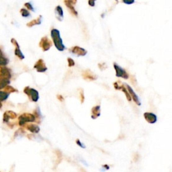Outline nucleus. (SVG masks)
Segmentation results:
<instances>
[{
  "instance_id": "33",
  "label": "nucleus",
  "mask_w": 172,
  "mask_h": 172,
  "mask_svg": "<svg viewBox=\"0 0 172 172\" xmlns=\"http://www.w3.org/2000/svg\"><path fill=\"white\" fill-rule=\"evenodd\" d=\"M3 55V52H2V51L0 49V56H2Z\"/></svg>"
},
{
  "instance_id": "18",
  "label": "nucleus",
  "mask_w": 172,
  "mask_h": 172,
  "mask_svg": "<svg viewBox=\"0 0 172 172\" xmlns=\"http://www.w3.org/2000/svg\"><path fill=\"white\" fill-rule=\"evenodd\" d=\"M100 106H96L92 108V118L96 119L100 116Z\"/></svg>"
},
{
  "instance_id": "34",
  "label": "nucleus",
  "mask_w": 172,
  "mask_h": 172,
  "mask_svg": "<svg viewBox=\"0 0 172 172\" xmlns=\"http://www.w3.org/2000/svg\"><path fill=\"white\" fill-rule=\"evenodd\" d=\"M2 102H0V108H2Z\"/></svg>"
},
{
  "instance_id": "5",
  "label": "nucleus",
  "mask_w": 172,
  "mask_h": 172,
  "mask_svg": "<svg viewBox=\"0 0 172 172\" xmlns=\"http://www.w3.org/2000/svg\"><path fill=\"white\" fill-rule=\"evenodd\" d=\"M52 43L47 36H44L40 40L39 43V47L42 48L43 51H47L52 47Z\"/></svg>"
},
{
  "instance_id": "29",
  "label": "nucleus",
  "mask_w": 172,
  "mask_h": 172,
  "mask_svg": "<svg viewBox=\"0 0 172 172\" xmlns=\"http://www.w3.org/2000/svg\"><path fill=\"white\" fill-rule=\"evenodd\" d=\"M76 143H77V145H79V147H81V148H83V149H85V145L83 144L82 143H81V142L79 141V139H77V140H76Z\"/></svg>"
},
{
  "instance_id": "26",
  "label": "nucleus",
  "mask_w": 172,
  "mask_h": 172,
  "mask_svg": "<svg viewBox=\"0 0 172 172\" xmlns=\"http://www.w3.org/2000/svg\"><path fill=\"white\" fill-rule=\"evenodd\" d=\"M24 6H25L26 7H27V9L28 10H30V11H34V10L33 6H32V4L30 3H29V2H27V3H24Z\"/></svg>"
},
{
  "instance_id": "1",
  "label": "nucleus",
  "mask_w": 172,
  "mask_h": 172,
  "mask_svg": "<svg viewBox=\"0 0 172 172\" xmlns=\"http://www.w3.org/2000/svg\"><path fill=\"white\" fill-rule=\"evenodd\" d=\"M51 36L57 50L59 51H63L65 49V46L63 44L62 38L61 37L59 30L56 29V28H53L51 32Z\"/></svg>"
},
{
  "instance_id": "8",
  "label": "nucleus",
  "mask_w": 172,
  "mask_h": 172,
  "mask_svg": "<svg viewBox=\"0 0 172 172\" xmlns=\"http://www.w3.org/2000/svg\"><path fill=\"white\" fill-rule=\"evenodd\" d=\"M34 68L36 69L37 72L39 73H44L45 71H47L48 69L44 60L42 59H40L39 60L36 61V63L34 64Z\"/></svg>"
},
{
  "instance_id": "20",
  "label": "nucleus",
  "mask_w": 172,
  "mask_h": 172,
  "mask_svg": "<svg viewBox=\"0 0 172 172\" xmlns=\"http://www.w3.org/2000/svg\"><path fill=\"white\" fill-rule=\"evenodd\" d=\"M120 89L122 90V92H123L125 93L126 97V99H127V100H128L129 102H130L131 100H132V99H131V97H130V94H129V92H128L127 89H126V88L124 87V85L123 84H122V85H121Z\"/></svg>"
},
{
  "instance_id": "25",
  "label": "nucleus",
  "mask_w": 172,
  "mask_h": 172,
  "mask_svg": "<svg viewBox=\"0 0 172 172\" xmlns=\"http://www.w3.org/2000/svg\"><path fill=\"white\" fill-rule=\"evenodd\" d=\"M67 62H68V66L69 67H71L75 66V63L74 60H73L71 58H70V57H69V58H67Z\"/></svg>"
},
{
  "instance_id": "23",
  "label": "nucleus",
  "mask_w": 172,
  "mask_h": 172,
  "mask_svg": "<svg viewBox=\"0 0 172 172\" xmlns=\"http://www.w3.org/2000/svg\"><path fill=\"white\" fill-rule=\"evenodd\" d=\"M9 63L8 60L6 57H4L3 55L0 56V66H6Z\"/></svg>"
},
{
  "instance_id": "9",
  "label": "nucleus",
  "mask_w": 172,
  "mask_h": 172,
  "mask_svg": "<svg viewBox=\"0 0 172 172\" xmlns=\"http://www.w3.org/2000/svg\"><path fill=\"white\" fill-rule=\"evenodd\" d=\"M11 43H12V44L14 45L15 47H16L15 51H14L15 55L17 56L18 58L20 59H21V60H22V59H24V58H25V57H24V55H23L22 52L21 51V50H20L19 44L17 42V40H16L15 38H11Z\"/></svg>"
},
{
  "instance_id": "19",
  "label": "nucleus",
  "mask_w": 172,
  "mask_h": 172,
  "mask_svg": "<svg viewBox=\"0 0 172 172\" xmlns=\"http://www.w3.org/2000/svg\"><path fill=\"white\" fill-rule=\"evenodd\" d=\"M10 81L9 79L6 78H0V89H2L9 85Z\"/></svg>"
},
{
  "instance_id": "22",
  "label": "nucleus",
  "mask_w": 172,
  "mask_h": 172,
  "mask_svg": "<svg viewBox=\"0 0 172 172\" xmlns=\"http://www.w3.org/2000/svg\"><path fill=\"white\" fill-rule=\"evenodd\" d=\"M9 96L10 94L6 93V92L0 91V102L6 100L8 98V97H9Z\"/></svg>"
},
{
  "instance_id": "28",
  "label": "nucleus",
  "mask_w": 172,
  "mask_h": 172,
  "mask_svg": "<svg viewBox=\"0 0 172 172\" xmlns=\"http://www.w3.org/2000/svg\"><path fill=\"white\" fill-rule=\"evenodd\" d=\"M135 0H122V2L126 4V5H131L134 3Z\"/></svg>"
},
{
  "instance_id": "31",
  "label": "nucleus",
  "mask_w": 172,
  "mask_h": 172,
  "mask_svg": "<svg viewBox=\"0 0 172 172\" xmlns=\"http://www.w3.org/2000/svg\"><path fill=\"white\" fill-rule=\"evenodd\" d=\"M57 99H58L59 100H60L61 102H63L64 100L63 97L62 96H61V95H57Z\"/></svg>"
},
{
  "instance_id": "21",
  "label": "nucleus",
  "mask_w": 172,
  "mask_h": 172,
  "mask_svg": "<svg viewBox=\"0 0 172 172\" xmlns=\"http://www.w3.org/2000/svg\"><path fill=\"white\" fill-rule=\"evenodd\" d=\"M4 92H6L7 93H10L18 92V90L15 89L14 88L11 87L10 85H7L6 87L4 88Z\"/></svg>"
},
{
  "instance_id": "2",
  "label": "nucleus",
  "mask_w": 172,
  "mask_h": 172,
  "mask_svg": "<svg viewBox=\"0 0 172 172\" xmlns=\"http://www.w3.org/2000/svg\"><path fill=\"white\" fill-rule=\"evenodd\" d=\"M35 116L34 114L30 113H24L20 115L18 118L19 125L22 126L24 124H26L27 122H35Z\"/></svg>"
},
{
  "instance_id": "24",
  "label": "nucleus",
  "mask_w": 172,
  "mask_h": 172,
  "mask_svg": "<svg viewBox=\"0 0 172 172\" xmlns=\"http://www.w3.org/2000/svg\"><path fill=\"white\" fill-rule=\"evenodd\" d=\"M20 14H21L22 16V17H24V18L29 17V16H30V14L29 11H28L26 9H24V8H22V9L20 10Z\"/></svg>"
},
{
  "instance_id": "32",
  "label": "nucleus",
  "mask_w": 172,
  "mask_h": 172,
  "mask_svg": "<svg viewBox=\"0 0 172 172\" xmlns=\"http://www.w3.org/2000/svg\"><path fill=\"white\" fill-rule=\"evenodd\" d=\"M103 167H106V170H109V168H110L109 166H108V165H104Z\"/></svg>"
},
{
  "instance_id": "13",
  "label": "nucleus",
  "mask_w": 172,
  "mask_h": 172,
  "mask_svg": "<svg viewBox=\"0 0 172 172\" xmlns=\"http://www.w3.org/2000/svg\"><path fill=\"white\" fill-rule=\"evenodd\" d=\"M82 77L84 79H88L90 81H93L97 79V76L89 69H87L82 73Z\"/></svg>"
},
{
  "instance_id": "3",
  "label": "nucleus",
  "mask_w": 172,
  "mask_h": 172,
  "mask_svg": "<svg viewBox=\"0 0 172 172\" xmlns=\"http://www.w3.org/2000/svg\"><path fill=\"white\" fill-rule=\"evenodd\" d=\"M24 92L26 94L31 101L34 102H38L39 99V93L37 90L27 86L24 89Z\"/></svg>"
},
{
  "instance_id": "27",
  "label": "nucleus",
  "mask_w": 172,
  "mask_h": 172,
  "mask_svg": "<svg viewBox=\"0 0 172 172\" xmlns=\"http://www.w3.org/2000/svg\"><path fill=\"white\" fill-rule=\"evenodd\" d=\"M84 100H85V97H84V90L81 89V91H80V101H81V103H84Z\"/></svg>"
},
{
  "instance_id": "16",
  "label": "nucleus",
  "mask_w": 172,
  "mask_h": 172,
  "mask_svg": "<svg viewBox=\"0 0 172 172\" xmlns=\"http://www.w3.org/2000/svg\"><path fill=\"white\" fill-rule=\"evenodd\" d=\"M24 126H25V128L29 130L30 132L32 133H38L39 131L40 130V127L36 124H24Z\"/></svg>"
},
{
  "instance_id": "7",
  "label": "nucleus",
  "mask_w": 172,
  "mask_h": 172,
  "mask_svg": "<svg viewBox=\"0 0 172 172\" xmlns=\"http://www.w3.org/2000/svg\"><path fill=\"white\" fill-rule=\"evenodd\" d=\"M77 0H64L65 6H67L69 11H71V13L75 16H78V13H77V11H76L74 7V6L77 3Z\"/></svg>"
},
{
  "instance_id": "17",
  "label": "nucleus",
  "mask_w": 172,
  "mask_h": 172,
  "mask_svg": "<svg viewBox=\"0 0 172 172\" xmlns=\"http://www.w3.org/2000/svg\"><path fill=\"white\" fill-rule=\"evenodd\" d=\"M42 19H43L42 16H39L37 18H36L34 20H32V21L27 23L26 26L28 27L31 28V27H33L34 26L40 25V24H41V23H42Z\"/></svg>"
},
{
  "instance_id": "30",
  "label": "nucleus",
  "mask_w": 172,
  "mask_h": 172,
  "mask_svg": "<svg viewBox=\"0 0 172 172\" xmlns=\"http://www.w3.org/2000/svg\"><path fill=\"white\" fill-rule=\"evenodd\" d=\"M96 0H88V4L89 6L91 7H94L95 6Z\"/></svg>"
},
{
  "instance_id": "14",
  "label": "nucleus",
  "mask_w": 172,
  "mask_h": 172,
  "mask_svg": "<svg viewBox=\"0 0 172 172\" xmlns=\"http://www.w3.org/2000/svg\"><path fill=\"white\" fill-rule=\"evenodd\" d=\"M55 14L56 18L58 20L59 22L63 21L64 18V14L62 7L60 6H57L55 9Z\"/></svg>"
},
{
  "instance_id": "11",
  "label": "nucleus",
  "mask_w": 172,
  "mask_h": 172,
  "mask_svg": "<svg viewBox=\"0 0 172 172\" xmlns=\"http://www.w3.org/2000/svg\"><path fill=\"white\" fill-rule=\"evenodd\" d=\"M11 77V71L5 66H0V78L10 79Z\"/></svg>"
},
{
  "instance_id": "4",
  "label": "nucleus",
  "mask_w": 172,
  "mask_h": 172,
  "mask_svg": "<svg viewBox=\"0 0 172 172\" xmlns=\"http://www.w3.org/2000/svg\"><path fill=\"white\" fill-rule=\"evenodd\" d=\"M114 67L116 71V76L117 77H122V78L125 79H129V75L127 73V72L125 71V69L122 68L120 66H119V65L116 64V63H114Z\"/></svg>"
},
{
  "instance_id": "12",
  "label": "nucleus",
  "mask_w": 172,
  "mask_h": 172,
  "mask_svg": "<svg viewBox=\"0 0 172 172\" xmlns=\"http://www.w3.org/2000/svg\"><path fill=\"white\" fill-rule=\"evenodd\" d=\"M145 119L150 124H155L157 122V116L152 112H145L143 114Z\"/></svg>"
},
{
  "instance_id": "10",
  "label": "nucleus",
  "mask_w": 172,
  "mask_h": 172,
  "mask_svg": "<svg viewBox=\"0 0 172 172\" xmlns=\"http://www.w3.org/2000/svg\"><path fill=\"white\" fill-rule=\"evenodd\" d=\"M125 86H126V89H127L128 90V92L130 94V96L131 97V99H133V101L135 102V103H136L138 106H141V101H140V99H139V97L137 95L136 93H135L134 91H133V89H132V88L130 87V86L128 84H125Z\"/></svg>"
},
{
  "instance_id": "6",
  "label": "nucleus",
  "mask_w": 172,
  "mask_h": 172,
  "mask_svg": "<svg viewBox=\"0 0 172 172\" xmlns=\"http://www.w3.org/2000/svg\"><path fill=\"white\" fill-rule=\"evenodd\" d=\"M69 51H70L72 54L77 55V57H84L87 55L88 51L85 50V48L80 47L79 46H74L71 47L69 49Z\"/></svg>"
},
{
  "instance_id": "15",
  "label": "nucleus",
  "mask_w": 172,
  "mask_h": 172,
  "mask_svg": "<svg viewBox=\"0 0 172 172\" xmlns=\"http://www.w3.org/2000/svg\"><path fill=\"white\" fill-rule=\"evenodd\" d=\"M17 117V114L13 111H6L3 114V120L4 122H8L10 119H15Z\"/></svg>"
}]
</instances>
